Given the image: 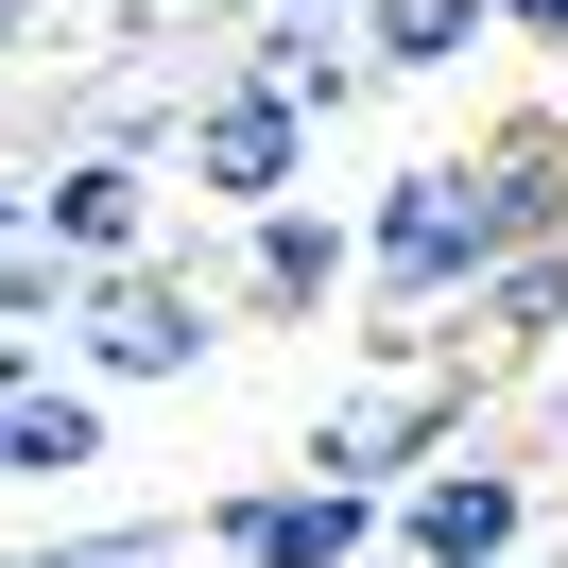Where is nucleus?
<instances>
[{
    "label": "nucleus",
    "mask_w": 568,
    "mask_h": 568,
    "mask_svg": "<svg viewBox=\"0 0 568 568\" xmlns=\"http://www.w3.org/2000/svg\"><path fill=\"white\" fill-rule=\"evenodd\" d=\"M448 448H483V362H465V345H448V362H379L362 396H327L293 465H311V483H362V499H396V483H430Z\"/></svg>",
    "instance_id": "obj_1"
},
{
    "label": "nucleus",
    "mask_w": 568,
    "mask_h": 568,
    "mask_svg": "<svg viewBox=\"0 0 568 568\" xmlns=\"http://www.w3.org/2000/svg\"><path fill=\"white\" fill-rule=\"evenodd\" d=\"M70 362H87L104 396H173V379H207V362H224V293L190 276V258L87 276V311H70Z\"/></svg>",
    "instance_id": "obj_2"
},
{
    "label": "nucleus",
    "mask_w": 568,
    "mask_h": 568,
    "mask_svg": "<svg viewBox=\"0 0 568 568\" xmlns=\"http://www.w3.org/2000/svg\"><path fill=\"white\" fill-rule=\"evenodd\" d=\"M190 551L207 568H379L396 551V499H362V483H224L207 517H190Z\"/></svg>",
    "instance_id": "obj_3"
},
{
    "label": "nucleus",
    "mask_w": 568,
    "mask_h": 568,
    "mask_svg": "<svg viewBox=\"0 0 568 568\" xmlns=\"http://www.w3.org/2000/svg\"><path fill=\"white\" fill-rule=\"evenodd\" d=\"M311 139H327V121H293L276 87H242V70H224L207 104H190V139H173V190H190L207 224H258V207H311Z\"/></svg>",
    "instance_id": "obj_4"
},
{
    "label": "nucleus",
    "mask_w": 568,
    "mask_h": 568,
    "mask_svg": "<svg viewBox=\"0 0 568 568\" xmlns=\"http://www.w3.org/2000/svg\"><path fill=\"white\" fill-rule=\"evenodd\" d=\"M517 551H534V465L517 448H448L430 483H396L379 568H517Z\"/></svg>",
    "instance_id": "obj_5"
},
{
    "label": "nucleus",
    "mask_w": 568,
    "mask_h": 568,
    "mask_svg": "<svg viewBox=\"0 0 568 568\" xmlns=\"http://www.w3.org/2000/svg\"><path fill=\"white\" fill-rule=\"evenodd\" d=\"M36 207L70 276H139V258H173V155H36Z\"/></svg>",
    "instance_id": "obj_6"
},
{
    "label": "nucleus",
    "mask_w": 568,
    "mask_h": 568,
    "mask_svg": "<svg viewBox=\"0 0 568 568\" xmlns=\"http://www.w3.org/2000/svg\"><path fill=\"white\" fill-rule=\"evenodd\" d=\"M70 465H104V379L36 327H0V483H70Z\"/></svg>",
    "instance_id": "obj_7"
},
{
    "label": "nucleus",
    "mask_w": 568,
    "mask_h": 568,
    "mask_svg": "<svg viewBox=\"0 0 568 568\" xmlns=\"http://www.w3.org/2000/svg\"><path fill=\"white\" fill-rule=\"evenodd\" d=\"M224 293H242L258 327H311V311H345V293H362V224L327 207V190H311V207H258V224H242V276H224Z\"/></svg>",
    "instance_id": "obj_8"
},
{
    "label": "nucleus",
    "mask_w": 568,
    "mask_h": 568,
    "mask_svg": "<svg viewBox=\"0 0 568 568\" xmlns=\"http://www.w3.org/2000/svg\"><path fill=\"white\" fill-rule=\"evenodd\" d=\"M224 70L276 87L293 121H345L362 87H379V70H362V18H242V52H224Z\"/></svg>",
    "instance_id": "obj_9"
},
{
    "label": "nucleus",
    "mask_w": 568,
    "mask_h": 568,
    "mask_svg": "<svg viewBox=\"0 0 568 568\" xmlns=\"http://www.w3.org/2000/svg\"><path fill=\"white\" fill-rule=\"evenodd\" d=\"M70 311H87V276H70V242H52L36 173L0 155V327H36V345H70Z\"/></svg>",
    "instance_id": "obj_10"
},
{
    "label": "nucleus",
    "mask_w": 568,
    "mask_h": 568,
    "mask_svg": "<svg viewBox=\"0 0 568 568\" xmlns=\"http://www.w3.org/2000/svg\"><path fill=\"white\" fill-rule=\"evenodd\" d=\"M465 362H568V242L499 258V276L465 293Z\"/></svg>",
    "instance_id": "obj_11"
},
{
    "label": "nucleus",
    "mask_w": 568,
    "mask_h": 568,
    "mask_svg": "<svg viewBox=\"0 0 568 568\" xmlns=\"http://www.w3.org/2000/svg\"><path fill=\"white\" fill-rule=\"evenodd\" d=\"M483 36H499V0H362V70L379 87H448Z\"/></svg>",
    "instance_id": "obj_12"
},
{
    "label": "nucleus",
    "mask_w": 568,
    "mask_h": 568,
    "mask_svg": "<svg viewBox=\"0 0 568 568\" xmlns=\"http://www.w3.org/2000/svg\"><path fill=\"white\" fill-rule=\"evenodd\" d=\"M18 568H173V534L121 517V534H52V551H18Z\"/></svg>",
    "instance_id": "obj_13"
},
{
    "label": "nucleus",
    "mask_w": 568,
    "mask_h": 568,
    "mask_svg": "<svg viewBox=\"0 0 568 568\" xmlns=\"http://www.w3.org/2000/svg\"><path fill=\"white\" fill-rule=\"evenodd\" d=\"M499 36H534V52H568V0H499Z\"/></svg>",
    "instance_id": "obj_14"
},
{
    "label": "nucleus",
    "mask_w": 568,
    "mask_h": 568,
    "mask_svg": "<svg viewBox=\"0 0 568 568\" xmlns=\"http://www.w3.org/2000/svg\"><path fill=\"white\" fill-rule=\"evenodd\" d=\"M258 18H362V0H258Z\"/></svg>",
    "instance_id": "obj_15"
},
{
    "label": "nucleus",
    "mask_w": 568,
    "mask_h": 568,
    "mask_svg": "<svg viewBox=\"0 0 568 568\" xmlns=\"http://www.w3.org/2000/svg\"><path fill=\"white\" fill-rule=\"evenodd\" d=\"M18 36H36V0H0V52H18Z\"/></svg>",
    "instance_id": "obj_16"
},
{
    "label": "nucleus",
    "mask_w": 568,
    "mask_h": 568,
    "mask_svg": "<svg viewBox=\"0 0 568 568\" xmlns=\"http://www.w3.org/2000/svg\"><path fill=\"white\" fill-rule=\"evenodd\" d=\"M121 18H207V0H121Z\"/></svg>",
    "instance_id": "obj_17"
},
{
    "label": "nucleus",
    "mask_w": 568,
    "mask_h": 568,
    "mask_svg": "<svg viewBox=\"0 0 568 568\" xmlns=\"http://www.w3.org/2000/svg\"><path fill=\"white\" fill-rule=\"evenodd\" d=\"M0 568H18V551H0Z\"/></svg>",
    "instance_id": "obj_18"
}]
</instances>
